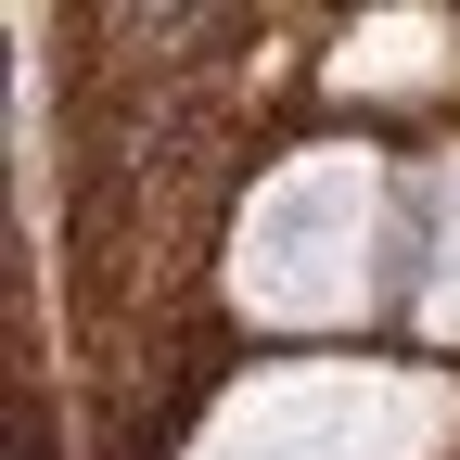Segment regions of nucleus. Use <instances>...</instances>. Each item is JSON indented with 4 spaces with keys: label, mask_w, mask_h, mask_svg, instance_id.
Masks as SVG:
<instances>
[{
    "label": "nucleus",
    "mask_w": 460,
    "mask_h": 460,
    "mask_svg": "<svg viewBox=\"0 0 460 460\" xmlns=\"http://www.w3.org/2000/svg\"><path fill=\"white\" fill-rule=\"evenodd\" d=\"M371 230H384V205H371V166H295V180L269 192V217H256V256H243V281H256V320H358V295H371Z\"/></svg>",
    "instance_id": "nucleus-1"
},
{
    "label": "nucleus",
    "mask_w": 460,
    "mask_h": 460,
    "mask_svg": "<svg viewBox=\"0 0 460 460\" xmlns=\"http://www.w3.org/2000/svg\"><path fill=\"white\" fill-rule=\"evenodd\" d=\"M435 396H410V384H269V396H243V422H230V447L217 460H410L435 422Z\"/></svg>",
    "instance_id": "nucleus-2"
},
{
    "label": "nucleus",
    "mask_w": 460,
    "mask_h": 460,
    "mask_svg": "<svg viewBox=\"0 0 460 460\" xmlns=\"http://www.w3.org/2000/svg\"><path fill=\"white\" fill-rule=\"evenodd\" d=\"M422 243H435L422 307H435V320H460V166H447V205H422Z\"/></svg>",
    "instance_id": "nucleus-3"
}]
</instances>
